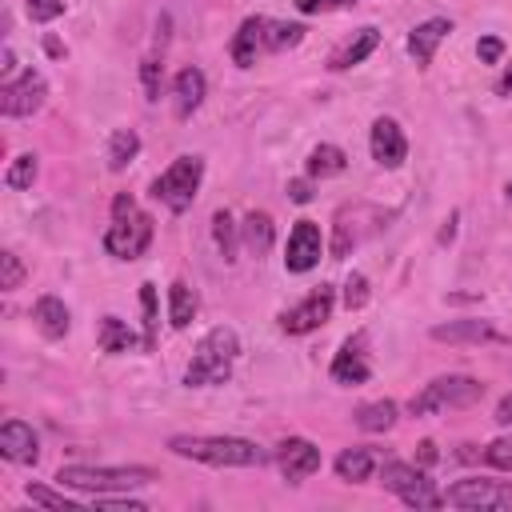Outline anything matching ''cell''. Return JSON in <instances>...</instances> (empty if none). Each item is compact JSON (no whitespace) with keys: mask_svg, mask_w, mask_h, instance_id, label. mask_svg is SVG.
Masks as SVG:
<instances>
[{"mask_svg":"<svg viewBox=\"0 0 512 512\" xmlns=\"http://www.w3.org/2000/svg\"><path fill=\"white\" fill-rule=\"evenodd\" d=\"M168 448L184 460L212 464V468H260V464H268V452L244 436H172Z\"/></svg>","mask_w":512,"mask_h":512,"instance_id":"1","label":"cell"},{"mask_svg":"<svg viewBox=\"0 0 512 512\" xmlns=\"http://www.w3.org/2000/svg\"><path fill=\"white\" fill-rule=\"evenodd\" d=\"M240 356V336L224 324H216L212 332H204V340L196 344L188 368H184V384L188 388H208V384H224L232 376V360Z\"/></svg>","mask_w":512,"mask_h":512,"instance_id":"2","label":"cell"},{"mask_svg":"<svg viewBox=\"0 0 512 512\" xmlns=\"http://www.w3.org/2000/svg\"><path fill=\"white\" fill-rule=\"evenodd\" d=\"M152 244V216L136 208V200L128 192H120L112 200V224L104 232V248L116 260H140Z\"/></svg>","mask_w":512,"mask_h":512,"instance_id":"3","label":"cell"},{"mask_svg":"<svg viewBox=\"0 0 512 512\" xmlns=\"http://www.w3.org/2000/svg\"><path fill=\"white\" fill-rule=\"evenodd\" d=\"M56 480L64 488H76V492H92V496H108V492H132V488H144L156 480L152 468H104V464H64L56 472Z\"/></svg>","mask_w":512,"mask_h":512,"instance_id":"4","label":"cell"},{"mask_svg":"<svg viewBox=\"0 0 512 512\" xmlns=\"http://www.w3.org/2000/svg\"><path fill=\"white\" fill-rule=\"evenodd\" d=\"M480 396H484V384L476 376L452 372V376H436L432 384H424L408 400V412L428 416V412H444V408H472V404H480Z\"/></svg>","mask_w":512,"mask_h":512,"instance_id":"5","label":"cell"},{"mask_svg":"<svg viewBox=\"0 0 512 512\" xmlns=\"http://www.w3.org/2000/svg\"><path fill=\"white\" fill-rule=\"evenodd\" d=\"M204 180V160L200 156H176L156 180H152V200H160L168 212H188Z\"/></svg>","mask_w":512,"mask_h":512,"instance_id":"6","label":"cell"},{"mask_svg":"<svg viewBox=\"0 0 512 512\" xmlns=\"http://www.w3.org/2000/svg\"><path fill=\"white\" fill-rule=\"evenodd\" d=\"M380 484H384L392 496H400L408 508H440V504H444V492L436 488V480H432L424 468L404 464V460H388V464L380 468Z\"/></svg>","mask_w":512,"mask_h":512,"instance_id":"7","label":"cell"},{"mask_svg":"<svg viewBox=\"0 0 512 512\" xmlns=\"http://www.w3.org/2000/svg\"><path fill=\"white\" fill-rule=\"evenodd\" d=\"M444 504L452 508H500L512 512V484L508 480H488V476H468L448 484Z\"/></svg>","mask_w":512,"mask_h":512,"instance_id":"8","label":"cell"},{"mask_svg":"<svg viewBox=\"0 0 512 512\" xmlns=\"http://www.w3.org/2000/svg\"><path fill=\"white\" fill-rule=\"evenodd\" d=\"M332 308H336V288H332V284H320V288H312L300 304H292V308L280 312V332H288V336L316 332L320 324H328Z\"/></svg>","mask_w":512,"mask_h":512,"instance_id":"9","label":"cell"},{"mask_svg":"<svg viewBox=\"0 0 512 512\" xmlns=\"http://www.w3.org/2000/svg\"><path fill=\"white\" fill-rule=\"evenodd\" d=\"M44 100H48V84H44V76L36 68H24L20 76H12V80L0 84V112L12 116V120L40 112Z\"/></svg>","mask_w":512,"mask_h":512,"instance_id":"10","label":"cell"},{"mask_svg":"<svg viewBox=\"0 0 512 512\" xmlns=\"http://www.w3.org/2000/svg\"><path fill=\"white\" fill-rule=\"evenodd\" d=\"M324 252V236L316 228V220H296L288 232V248H284V268L288 272H312L320 264Z\"/></svg>","mask_w":512,"mask_h":512,"instance_id":"11","label":"cell"},{"mask_svg":"<svg viewBox=\"0 0 512 512\" xmlns=\"http://www.w3.org/2000/svg\"><path fill=\"white\" fill-rule=\"evenodd\" d=\"M368 148H372V160H376L380 168H400V164L408 160V136H404V128H400L392 116H376V120H372Z\"/></svg>","mask_w":512,"mask_h":512,"instance_id":"12","label":"cell"},{"mask_svg":"<svg viewBox=\"0 0 512 512\" xmlns=\"http://www.w3.org/2000/svg\"><path fill=\"white\" fill-rule=\"evenodd\" d=\"M276 464H280V476L288 484H300L308 480L312 472H320V448L304 436H288L280 448H276Z\"/></svg>","mask_w":512,"mask_h":512,"instance_id":"13","label":"cell"},{"mask_svg":"<svg viewBox=\"0 0 512 512\" xmlns=\"http://www.w3.org/2000/svg\"><path fill=\"white\" fill-rule=\"evenodd\" d=\"M228 52H232L236 68H252V64L268 52V16H248V20H240V28H236Z\"/></svg>","mask_w":512,"mask_h":512,"instance_id":"14","label":"cell"},{"mask_svg":"<svg viewBox=\"0 0 512 512\" xmlns=\"http://www.w3.org/2000/svg\"><path fill=\"white\" fill-rule=\"evenodd\" d=\"M0 456L12 460V464H36L40 460V440L32 432V424L24 420H4L0 424Z\"/></svg>","mask_w":512,"mask_h":512,"instance_id":"15","label":"cell"},{"mask_svg":"<svg viewBox=\"0 0 512 512\" xmlns=\"http://www.w3.org/2000/svg\"><path fill=\"white\" fill-rule=\"evenodd\" d=\"M368 376H372V364L364 356V332H356L340 344V352L332 360V380L336 384H364Z\"/></svg>","mask_w":512,"mask_h":512,"instance_id":"16","label":"cell"},{"mask_svg":"<svg viewBox=\"0 0 512 512\" xmlns=\"http://www.w3.org/2000/svg\"><path fill=\"white\" fill-rule=\"evenodd\" d=\"M448 32H452V20H444V16H432V20L416 24V28L408 32V56H412L420 68H428Z\"/></svg>","mask_w":512,"mask_h":512,"instance_id":"17","label":"cell"},{"mask_svg":"<svg viewBox=\"0 0 512 512\" xmlns=\"http://www.w3.org/2000/svg\"><path fill=\"white\" fill-rule=\"evenodd\" d=\"M204 96H208L204 72H200V68H180L176 80H172V108H176V116L188 120V116L204 104Z\"/></svg>","mask_w":512,"mask_h":512,"instance_id":"18","label":"cell"},{"mask_svg":"<svg viewBox=\"0 0 512 512\" xmlns=\"http://www.w3.org/2000/svg\"><path fill=\"white\" fill-rule=\"evenodd\" d=\"M428 336L440 340V344H488V340H500L492 320H448V324H436Z\"/></svg>","mask_w":512,"mask_h":512,"instance_id":"19","label":"cell"},{"mask_svg":"<svg viewBox=\"0 0 512 512\" xmlns=\"http://www.w3.org/2000/svg\"><path fill=\"white\" fill-rule=\"evenodd\" d=\"M376 44H380V32L368 24V28H360V32H352V40H344L336 52H332V60H328V68L332 72H348V68H356L360 60H368L372 52H376Z\"/></svg>","mask_w":512,"mask_h":512,"instance_id":"20","label":"cell"},{"mask_svg":"<svg viewBox=\"0 0 512 512\" xmlns=\"http://www.w3.org/2000/svg\"><path fill=\"white\" fill-rule=\"evenodd\" d=\"M32 320H36V328L48 336V340H60V336H68V328H72V316H68V304L60 300V296H40L36 304H32Z\"/></svg>","mask_w":512,"mask_h":512,"instance_id":"21","label":"cell"},{"mask_svg":"<svg viewBox=\"0 0 512 512\" xmlns=\"http://www.w3.org/2000/svg\"><path fill=\"white\" fill-rule=\"evenodd\" d=\"M96 344H100V352H108V356H120V352H132L136 344L144 348V340L120 320V316H104L100 320V328H96Z\"/></svg>","mask_w":512,"mask_h":512,"instance_id":"22","label":"cell"},{"mask_svg":"<svg viewBox=\"0 0 512 512\" xmlns=\"http://www.w3.org/2000/svg\"><path fill=\"white\" fill-rule=\"evenodd\" d=\"M240 240H244V248H248L252 256H264V252L272 248V240H276L272 216H268V212H248L244 224H240Z\"/></svg>","mask_w":512,"mask_h":512,"instance_id":"23","label":"cell"},{"mask_svg":"<svg viewBox=\"0 0 512 512\" xmlns=\"http://www.w3.org/2000/svg\"><path fill=\"white\" fill-rule=\"evenodd\" d=\"M344 168H348V156H344V148H336V144H316V148L308 152V160H304V172H308L312 180L340 176Z\"/></svg>","mask_w":512,"mask_h":512,"instance_id":"24","label":"cell"},{"mask_svg":"<svg viewBox=\"0 0 512 512\" xmlns=\"http://www.w3.org/2000/svg\"><path fill=\"white\" fill-rule=\"evenodd\" d=\"M372 468H376V456H372V448H344L340 456H336V476L340 480H348V484H364L368 476H372Z\"/></svg>","mask_w":512,"mask_h":512,"instance_id":"25","label":"cell"},{"mask_svg":"<svg viewBox=\"0 0 512 512\" xmlns=\"http://www.w3.org/2000/svg\"><path fill=\"white\" fill-rule=\"evenodd\" d=\"M196 308H200L196 292L184 280H172V288H168V324L172 328H188L196 320Z\"/></svg>","mask_w":512,"mask_h":512,"instance_id":"26","label":"cell"},{"mask_svg":"<svg viewBox=\"0 0 512 512\" xmlns=\"http://www.w3.org/2000/svg\"><path fill=\"white\" fill-rule=\"evenodd\" d=\"M396 416H400V408L392 400H368V404L356 408V428H364V432H388L396 424Z\"/></svg>","mask_w":512,"mask_h":512,"instance_id":"27","label":"cell"},{"mask_svg":"<svg viewBox=\"0 0 512 512\" xmlns=\"http://www.w3.org/2000/svg\"><path fill=\"white\" fill-rule=\"evenodd\" d=\"M136 156H140V136L132 128H116L112 140H108V168L112 172H124Z\"/></svg>","mask_w":512,"mask_h":512,"instance_id":"28","label":"cell"},{"mask_svg":"<svg viewBox=\"0 0 512 512\" xmlns=\"http://www.w3.org/2000/svg\"><path fill=\"white\" fill-rule=\"evenodd\" d=\"M212 240H216L220 256L232 264V260H236V252H240V224H232V216H228V212H216V216H212Z\"/></svg>","mask_w":512,"mask_h":512,"instance_id":"29","label":"cell"},{"mask_svg":"<svg viewBox=\"0 0 512 512\" xmlns=\"http://www.w3.org/2000/svg\"><path fill=\"white\" fill-rule=\"evenodd\" d=\"M304 24H288V20H268V52H284L296 48L304 40Z\"/></svg>","mask_w":512,"mask_h":512,"instance_id":"30","label":"cell"},{"mask_svg":"<svg viewBox=\"0 0 512 512\" xmlns=\"http://www.w3.org/2000/svg\"><path fill=\"white\" fill-rule=\"evenodd\" d=\"M140 312H144V352L156 348V324H160V312H156V284H140Z\"/></svg>","mask_w":512,"mask_h":512,"instance_id":"31","label":"cell"},{"mask_svg":"<svg viewBox=\"0 0 512 512\" xmlns=\"http://www.w3.org/2000/svg\"><path fill=\"white\" fill-rule=\"evenodd\" d=\"M32 180H36V156L32 152L12 156L8 168H4V184L8 188H32Z\"/></svg>","mask_w":512,"mask_h":512,"instance_id":"32","label":"cell"},{"mask_svg":"<svg viewBox=\"0 0 512 512\" xmlns=\"http://www.w3.org/2000/svg\"><path fill=\"white\" fill-rule=\"evenodd\" d=\"M340 296H344V308H348V312H360V308L368 304V276H364V272H348Z\"/></svg>","mask_w":512,"mask_h":512,"instance_id":"33","label":"cell"},{"mask_svg":"<svg viewBox=\"0 0 512 512\" xmlns=\"http://www.w3.org/2000/svg\"><path fill=\"white\" fill-rule=\"evenodd\" d=\"M140 84H144V96L148 100H160V84H164V60L160 56H148L140 64Z\"/></svg>","mask_w":512,"mask_h":512,"instance_id":"34","label":"cell"},{"mask_svg":"<svg viewBox=\"0 0 512 512\" xmlns=\"http://www.w3.org/2000/svg\"><path fill=\"white\" fill-rule=\"evenodd\" d=\"M20 284H24V264H20V256H16V252H0V288L12 292V288H20Z\"/></svg>","mask_w":512,"mask_h":512,"instance_id":"35","label":"cell"},{"mask_svg":"<svg viewBox=\"0 0 512 512\" xmlns=\"http://www.w3.org/2000/svg\"><path fill=\"white\" fill-rule=\"evenodd\" d=\"M64 4H68V0H24V12H28V20H36V24H52L56 16H64Z\"/></svg>","mask_w":512,"mask_h":512,"instance_id":"36","label":"cell"},{"mask_svg":"<svg viewBox=\"0 0 512 512\" xmlns=\"http://www.w3.org/2000/svg\"><path fill=\"white\" fill-rule=\"evenodd\" d=\"M484 460H488L492 468H500V472H512V436L492 440V444L484 448Z\"/></svg>","mask_w":512,"mask_h":512,"instance_id":"37","label":"cell"},{"mask_svg":"<svg viewBox=\"0 0 512 512\" xmlns=\"http://www.w3.org/2000/svg\"><path fill=\"white\" fill-rule=\"evenodd\" d=\"M24 496H28L32 504H44V508H72V500H68L64 492H52V488H44V484H28Z\"/></svg>","mask_w":512,"mask_h":512,"instance_id":"38","label":"cell"},{"mask_svg":"<svg viewBox=\"0 0 512 512\" xmlns=\"http://www.w3.org/2000/svg\"><path fill=\"white\" fill-rule=\"evenodd\" d=\"M476 56H480V64H500L504 60V40L500 36H480L476 40Z\"/></svg>","mask_w":512,"mask_h":512,"instance_id":"39","label":"cell"},{"mask_svg":"<svg viewBox=\"0 0 512 512\" xmlns=\"http://www.w3.org/2000/svg\"><path fill=\"white\" fill-rule=\"evenodd\" d=\"M296 4V12H304V16H316V12H336V8H348L352 0H292Z\"/></svg>","mask_w":512,"mask_h":512,"instance_id":"40","label":"cell"},{"mask_svg":"<svg viewBox=\"0 0 512 512\" xmlns=\"http://www.w3.org/2000/svg\"><path fill=\"white\" fill-rule=\"evenodd\" d=\"M288 200L308 204V200H312V176H308V180H288Z\"/></svg>","mask_w":512,"mask_h":512,"instance_id":"41","label":"cell"},{"mask_svg":"<svg viewBox=\"0 0 512 512\" xmlns=\"http://www.w3.org/2000/svg\"><path fill=\"white\" fill-rule=\"evenodd\" d=\"M436 456H440V452H436V444H432V440H420V444H416V460H420V468H432V464H436Z\"/></svg>","mask_w":512,"mask_h":512,"instance_id":"42","label":"cell"},{"mask_svg":"<svg viewBox=\"0 0 512 512\" xmlns=\"http://www.w3.org/2000/svg\"><path fill=\"white\" fill-rule=\"evenodd\" d=\"M496 424H500V428H512V392L496 404Z\"/></svg>","mask_w":512,"mask_h":512,"instance_id":"43","label":"cell"},{"mask_svg":"<svg viewBox=\"0 0 512 512\" xmlns=\"http://www.w3.org/2000/svg\"><path fill=\"white\" fill-rule=\"evenodd\" d=\"M0 76H4V80H12V76H16V56H12V48H8V44H4V52H0Z\"/></svg>","mask_w":512,"mask_h":512,"instance_id":"44","label":"cell"},{"mask_svg":"<svg viewBox=\"0 0 512 512\" xmlns=\"http://www.w3.org/2000/svg\"><path fill=\"white\" fill-rule=\"evenodd\" d=\"M496 92H500V96H512V64H508V68H504V76L496 80Z\"/></svg>","mask_w":512,"mask_h":512,"instance_id":"45","label":"cell"},{"mask_svg":"<svg viewBox=\"0 0 512 512\" xmlns=\"http://www.w3.org/2000/svg\"><path fill=\"white\" fill-rule=\"evenodd\" d=\"M452 236H456V216H452V220H448V224H444V228H440V244H448V240H452Z\"/></svg>","mask_w":512,"mask_h":512,"instance_id":"46","label":"cell"},{"mask_svg":"<svg viewBox=\"0 0 512 512\" xmlns=\"http://www.w3.org/2000/svg\"><path fill=\"white\" fill-rule=\"evenodd\" d=\"M44 48H48V56H64V48H60V40H52V36L44 40Z\"/></svg>","mask_w":512,"mask_h":512,"instance_id":"47","label":"cell"},{"mask_svg":"<svg viewBox=\"0 0 512 512\" xmlns=\"http://www.w3.org/2000/svg\"><path fill=\"white\" fill-rule=\"evenodd\" d=\"M504 200H508V204H512V180H508V184H504Z\"/></svg>","mask_w":512,"mask_h":512,"instance_id":"48","label":"cell"}]
</instances>
